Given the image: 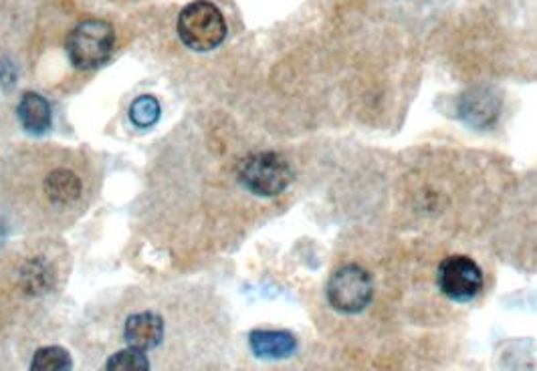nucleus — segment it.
<instances>
[{
	"instance_id": "nucleus-4",
	"label": "nucleus",
	"mask_w": 537,
	"mask_h": 371,
	"mask_svg": "<svg viewBox=\"0 0 537 371\" xmlns=\"http://www.w3.org/2000/svg\"><path fill=\"white\" fill-rule=\"evenodd\" d=\"M374 294L370 274L358 264H345L335 271L328 281V301L330 305L353 315L370 305Z\"/></svg>"
},
{
	"instance_id": "nucleus-2",
	"label": "nucleus",
	"mask_w": 537,
	"mask_h": 371,
	"mask_svg": "<svg viewBox=\"0 0 537 371\" xmlns=\"http://www.w3.org/2000/svg\"><path fill=\"white\" fill-rule=\"evenodd\" d=\"M115 45L111 23L101 18H85L65 36V55L75 69L95 71L110 61Z\"/></svg>"
},
{
	"instance_id": "nucleus-11",
	"label": "nucleus",
	"mask_w": 537,
	"mask_h": 371,
	"mask_svg": "<svg viewBox=\"0 0 537 371\" xmlns=\"http://www.w3.org/2000/svg\"><path fill=\"white\" fill-rule=\"evenodd\" d=\"M105 371H152V361L143 351L121 345L105 359Z\"/></svg>"
},
{
	"instance_id": "nucleus-7",
	"label": "nucleus",
	"mask_w": 537,
	"mask_h": 371,
	"mask_svg": "<svg viewBox=\"0 0 537 371\" xmlns=\"http://www.w3.org/2000/svg\"><path fill=\"white\" fill-rule=\"evenodd\" d=\"M248 347L253 356L263 361H279L291 357L297 351V339L290 331L255 329L248 333Z\"/></svg>"
},
{
	"instance_id": "nucleus-3",
	"label": "nucleus",
	"mask_w": 537,
	"mask_h": 371,
	"mask_svg": "<svg viewBox=\"0 0 537 371\" xmlns=\"http://www.w3.org/2000/svg\"><path fill=\"white\" fill-rule=\"evenodd\" d=\"M237 178L255 196L275 198L293 182V168L279 151H253L238 161Z\"/></svg>"
},
{
	"instance_id": "nucleus-8",
	"label": "nucleus",
	"mask_w": 537,
	"mask_h": 371,
	"mask_svg": "<svg viewBox=\"0 0 537 371\" xmlns=\"http://www.w3.org/2000/svg\"><path fill=\"white\" fill-rule=\"evenodd\" d=\"M16 118L28 136H45L53 126V109L41 93L25 91L16 103Z\"/></svg>"
},
{
	"instance_id": "nucleus-12",
	"label": "nucleus",
	"mask_w": 537,
	"mask_h": 371,
	"mask_svg": "<svg viewBox=\"0 0 537 371\" xmlns=\"http://www.w3.org/2000/svg\"><path fill=\"white\" fill-rule=\"evenodd\" d=\"M162 116L160 101L153 95H140L130 106V121L138 128L156 126Z\"/></svg>"
},
{
	"instance_id": "nucleus-6",
	"label": "nucleus",
	"mask_w": 537,
	"mask_h": 371,
	"mask_svg": "<svg viewBox=\"0 0 537 371\" xmlns=\"http://www.w3.org/2000/svg\"><path fill=\"white\" fill-rule=\"evenodd\" d=\"M168 335V323L156 309H136L126 315L121 323V344L152 354L158 349Z\"/></svg>"
},
{
	"instance_id": "nucleus-1",
	"label": "nucleus",
	"mask_w": 537,
	"mask_h": 371,
	"mask_svg": "<svg viewBox=\"0 0 537 371\" xmlns=\"http://www.w3.org/2000/svg\"><path fill=\"white\" fill-rule=\"evenodd\" d=\"M178 39L186 49L208 53L218 49L228 35L225 15L208 0H195L182 8L176 21Z\"/></svg>"
},
{
	"instance_id": "nucleus-9",
	"label": "nucleus",
	"mask_w": 537,
	"mask_h": 371,
	"mask_svg": "<svg viewBox=\"0 0 537 371\" xmlns=\"http://www.w3.org/2000/svg\"><path fill=\"white\" fill-rule=\"evenodd\" d=\"M499 113V99L491 91H471L460 103V118L473 126H489Z\"/></svg>"
},
{
	"instance_id": "nucleus-13",
	"label": "nucleus",
	"mask_w": 537,
	"mask_h": 371,
	"mask_svg": "<svg viewBox=\"0 0 537 371\" xmlns=\"http://www.w3.org/2000/svg\"><path fill=\"white\" fill-rule=\"evenodd\" d=\"M18 83V67L8 55L0 57V89L13 91Z\"/></svg>"
},
{
	"instance_id": "nucleus-10",
	"label": "nucleus",
	"mask_w": 537,
	"mask_h": 371,
	"mask_svg": "<svg viewBox=\"0 0 537 371\" xmlns=\"http://www.w3.org/2000/svg\"><path fill=\"white\" fill-rule=\"evenodd\" d=\"M73 357L63 345H41L35 349L28 371H71Z\"/></svg>"
},
{
	"instance_id": "nucleus-5",
	"label": "nucleus",
	"mask_w": 537,
	"mask_h": 371,
	"mask_svg": "<svg viewBox=\"0 0 537 371\" xmlns=\"http://www.w3.org/2000/svg\"><path fill=\"white\" fill-rule=\"evenodd\" d=\"M438 287L448 299L471 301L483 287V273L469 256H448L438 266Z\"/></svg>"
}]
</instances>
